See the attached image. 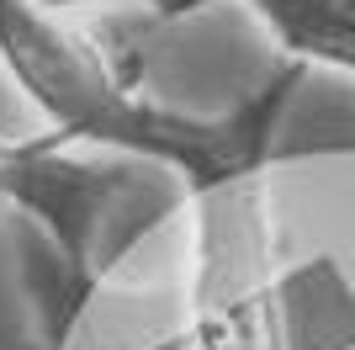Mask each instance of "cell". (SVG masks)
Wrapping results in <instances>:
<instances>
[{
    "label": "cell",
    "instance_id": "obj_1",
    "mask_svg": "<svg viewBox=\"0 0 355 350\" xmlns=\"http://www.w3.org/2000/svg\"><path fill=\"white\" fill-rule=\"evenodd\" d=\"M0 69L37 112L48 138L170 165L191 191L218 175L270 165L282 117L308 74L302 64H282L260 90L218 117L175 112L144 96V85L96 43V27L43 16L21 0H0Z\"/></svg>",
    "mask_w": 355,
    "mask_h": 350
},
{
    "label": "cell",
    "instance_id": "obj_2",
    "mask_svg": "<svg viewBox=\"0 0 355 350\" xmlns=\"http://www.w3.org/2000/svg\"><path fill=\"white\" fill-rule=\"evenodd\" d=\"M180 271V335L191 350H355V297L340 271L308 260L292 276L270 165L191 191Z\"/></svg>",
    "mask_w": 355,
    "mask_h": 350
},
{
    "label": "cell",
    "instance_id": "obj_3",
    "mask_svg": "<svg viewBox=\"0 0 355 350\" xmlns=\"http://www.w3.org/2000/svg\"><path fill=\"white\" fill-rule=\"evenodd\" d=\"M0 202L43 233V345L64 350L90 297L148 233L186 223L191 186L170 165L69 149L48 133L0 138Z\"/></svg>",
    "mask_w": 355,
    "mask_h": 350
},
{
    "label": "cell",
    "instance_id": "obj_4",
    "mask_svg": "<svg viewBox=\"0 0 355 350\" xmlns=\"http://www.w3.org/2000/svg\"><path fill=\"white\" fill-rule=\"evenodd\" d=\"M266 27L282 64L355 80V0H234Z\"/></svg>",
    "mask_w": 355,
    "mask_h": 350
},
{
    "label": "cell",
    "instance_id": "obj_5",
    "mask_svg": "<svg viewBox=\"0 0 355 350\" xmlns=\"http://www.w3.org/2000/svg\"><path fill=\"white\" fill-rule=\"evenodd\" d=\"M21 6H32V11H43V16H59V22H80V27H96L101 16L122 11L128 0H21Z\"/></svg>",
    "mask_w": 355,
    "mask_h": 350
},
{
    "label": "cell",
    "instance_id": "obj_6",
    "mask_svg": "<svg viewBox=\"0 0 355 350\" xmlns=\"http://www.w3.org/2000/svg\"><path fill=\"white\" fill-rule=\"evenodd\" d=\"M154 16H186V11H196V6H207V0H144Z\"/></svg>",
    "mask_w": 355,
    "mask_h": 350
},
{
    "label": "cell",
    "instance_id": "obj_7",
    "mask_svg": "<svg viewBox=\"0 0 355 350\" xmlns=\"http://www.w3.org/2000/svg\"><path fill=\"white\" fill-rule=\"evenodd\" d=\"M138 350H191V345H186V335H180V329H170V335H154L148 345H138Z\"/></svg>",
    "mask_w": 355,
    "mask_h": 350
}]
</instances>
